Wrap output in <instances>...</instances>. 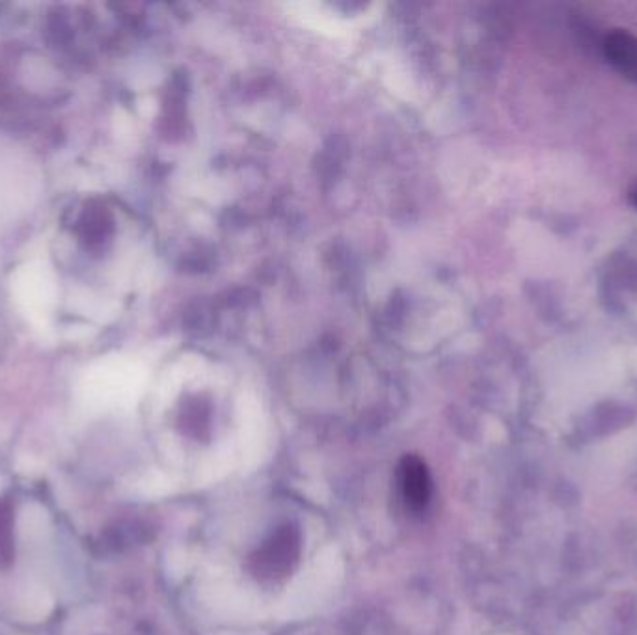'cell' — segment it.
<instances>
[{
  "label": "cell",
  "instance_id": "6da1fadb",
  "mask_svg": "<svg viewBox=\"0 0 637 635\" xmlns=\"http://www.w3.org/2000/svg\"><path fill=\"white\" fill-rule=\"evenodd\" d=\"M397 483L408 511L421 513L431 500V477L418 457H407L399 464Z\"/></svg>",
  "mask_w": 637,
  "mask_h": 635
},
{
  "label": "cell",
  "instance_id": "7a4b0ae2",
  "mask_svg": "<svg viewBox=\"0 0 637 635\" xmlns=\"http://www.w3.org/2000/svg\"><path fill=\"white\" fill-rule=\"evenodd\" d=\"M602 49L611 66L637 84V36L628 30H613L606 36Z\"/></svg>",
  "mask_w": 637,
  "mask_h": 635
},
{
  "label": "cell",
  "instance_id": "3957f363",
  "mask_svg": "<svg viewBox=\"0 0 637 635\" xmlns=\"http://www.w3.org/2000/svg\"><path fill=\"white\" fill-rule=\"evenodd\" d=\"M630 202H632V205L637 209V189L630 192Z\"/></svg>",
  "mask_w": 637,
  "mask_h": 635
}]
</instances>
